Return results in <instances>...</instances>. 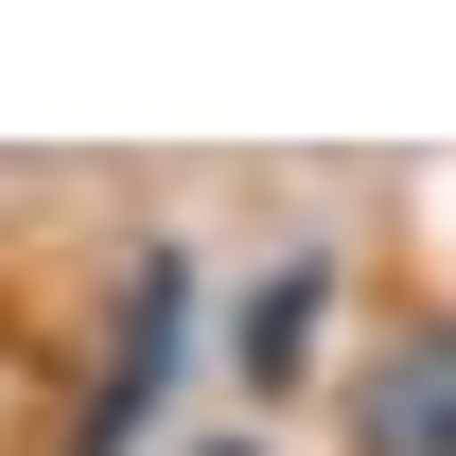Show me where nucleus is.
<instances>
[{"mask_svg": "<svg viewBox=\"0 0 456 456\" xmlns=\"http://www.w3.org/2000/svg\"><path fill=\"white\" fill-rule=\"evenodd\" d=\"M175 351H193V264L175 246H141L106 298V351H88V403H70V456H141L175 403Z\"/></svg>", "mask_w": 456, "mask_h": 456, "instance_id": "f257e3e1", "label": "nucleus"}, {"mask_svg": "<svg viewBox=\"0 0 456 456\" xmlns=\"http://www.w3.org/2000/svg\"><path fill=\"white\" fill-rule=\"evenodd\" d=\"M334 439H351V456H456V316H403V334L351 351Z\"/></svg>", "mask_w": 456, "mask_h": 456, "instance_id": "f03ea898", "label": "nucleus"}, {"mask_svg": "<svg viewBox=\"0 0 456 456\" xmlns=\"http://www.w3.org/2000/svg\"><path fill=\"white\" fill-rule=\"evenodd\" d=\"M316 316H334V264H316V246H281V264H264V281H246V298H228V369H246V387H264V403H281L298 387V369H316Z\"/></svg>", "mask_w": 456, "mask_h": 456, "instance_id": "7ed1b4c3", "label": "nucleus"}, {"mask_svg": "<svg viewBox=\"0 0 456 456\" xmlns=\"http://www.w3.org/2000/svg\"><path fill=\"white\" fill-rule=\"evenodd\" d=\"M193 456H264V439H193Z\"/></svg>", "mask_w": 456, "mask_h": 456, "instance_id": "20e7f679", "label": "nucleus"}]
</instances>
